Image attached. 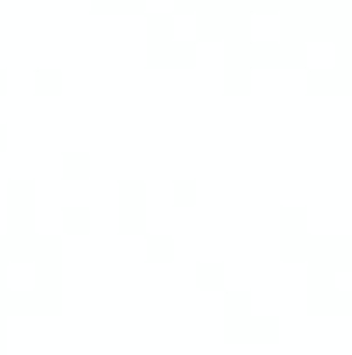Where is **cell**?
Wrapping results in <instances>:
<instances>
[{
  "instance_id": "6da1fadb",
  "label": "cell",
  "mask_w": 352,
  "mask_h": 355,
  "mask_svg": "<svg viewBox=\"0 0 352 355\" xmlns=\"http://www.w3.org/2000/svg\"><path fill=\"white\" fill-rule=\"evenodd\" d=\"M173 14H145V66L149 69H194L197 42L173 35Z\"/></svg>"
},
{
  "instance_id": "7a4b0ae2",
  "label": "cell",
  "mask_w": 352,
  "mask_h": 355,
  "mask_svg": "<svg viewBox=\"0 0 352 355\" xmlns=\"http://www.w3.org/2000/svg\"><path fill=\"white\" fill-rule=\"evenodd\" d=\"M121 235H145V180H117V218Z\"/></svg>"
},
{
  "instance_id": "3957f363",
  "label": "cell",
  "mask_w": 352,
  "mask_h": 355,
  "mask_svg": "<svg viewBox=\"0 0 352 355\" xmlns=\"http://www.w3.org/2000/svg\"><path fill=\"white\" fill-rule=\"evenodd\" d=\"M35 180H10L7 183V235H31L35 232Z\"/></svg>"
},
{
  "instance_id": "277c9868",
  "label": "cell",
  "mask_w": 352,
  "mask_h": 355,
  "mask_svg": "<svg viewBox=\"0 0 352 355\" xmlns=\"http://www.w3.org/2000/svg\"><path fill=\"white\" fill-rule=\"evenodd\" d=\"M225 94L228 97H249L252 94V69L238 62L235 55H225Z\"/></svg>"
},
{
  "instance_id": "5b68a950",
  "label": "cell",
  "mask_w": 352,
  "mask_h": 355,
  "mask_svg": "<svg viewBox=\"0 0 352 355\" xmlns=\"http://www.w3.org/2000/svg\"><path fill=\"white\" fill-rule=\"evenodd\" d=\"M90 228H94V214L87 204L62 207V235H90Z\"/></svg>"
},
{
  "instance_id": "8992f818",
  "label": "cell",
  "mask_w": 352,
  "mask_h": 355,
  "mask_svg": "<svg viewBox=\"0 0 352 355\" xmlns=\"http://www.w3.org/2000/svg\"><path fill=\"white\" fill-rule=\"evenodd\" d=\"M62 83H66L62 69H49V66H45V69H38V73H35V80H31V87H35V94H38V97H62V90H66Z\"/></svg>"
},
{
  "instance_id": "52a82bcc",
  "label": "cell",
  "mask_w": 352,
  "mask_h": 355,
  "mask_svg": "<svg viewBox=\"0 0 352 355\" xmlns=\"http://www.w3.org/2000/svg\"><path fill=\"white\" fill-rule=\"evenodd\" d=\"M59 169H62L66 180H90L94 159H90V152H66L62 162H59Z\"/></svg>"
},
{
  "instance_id": "ba28073f",
  "label": "cell",
  "mask_w": 352,
  "mask_h": 355,
  "mask_svg": "<svg viewBox=\"0 0 352 355\" xmlns=\"http://www.w3.org/2000/svg\"><path fill=\"white\" fill-rule=\"evenodd\" d=\"M173 255H176V241L173 235H145V259L149 262H173Z\"/></svg>"
},
{
  "instance_id": "9c48e42d",
  "label": "cell",
  "mask_w": 352,
  "mask_h": 355,
  "mask_svg": "<svg viewBox=\"0 0 352 355\" xmlns=\"http://www.w3.org/2000/svg\"><path fill=\"white\" fill-rule=\"evenodd\" d=\"M94 14H149L145 0H90Z\"/></svg>"
},
{
  "instance_id": "30bf717a",
  "label": "cell",
  "mask_w": 352,
  "mask_h": 355,
  "mask_svg": "<svg viewBox=\"0 0 352 355\" xmlns=\"http://www.w3.org/2000/svg\"><path fill=\"white\" fill-rule=\"evenodd\" d=\"M225 283V266L221 262H197V286L201 290H218Z\"/></svg>"
},
{
  "instance_id": "8fae6325",
  "label": "cell",
  "mask_w": 352,
  "mask_h": 355,
  "mask_svg": "<svg viewBox=\"0 0 352 355\" xmlns=\"http://www.w3.org/2000/svg\"><path fill=\"white\" fill-rule=\"evenodd\" d=\"M173 204L176 207H194L197 204V180H190V176L173 180Z\"/></svg>"
},
{
  "instance_id": "7c38bea8",
  "label": "cell",
  "mask_w": 352,
  "mask_h": 355,
  "mask_svg": "<svg viewBox=\"0 0 352 355\" xmlns=\"http://www.w3.org/2000/svg\"><path fill=\"white\" fill-rule=\"evenodd\" d=\"M7 138H10V128H7V124H0V152H7V145H10Z\"/></svg>"
},
{
  "instance_id": "4fadbf2b",
  "label": "cell",
  "mask_w": 352,
  "mask_h": 355,
  "mask_svg": "<svg viewBox=\"0 0 352 355\" xmlns=\"http://www.w3.org/2000/svg\"><path fill=\"white\" fill-rule=\"evenodd\" d=\"M7 83H10V76H7V69H0V97H7V90H10Z\"/></svg>"
}]
</instances>
